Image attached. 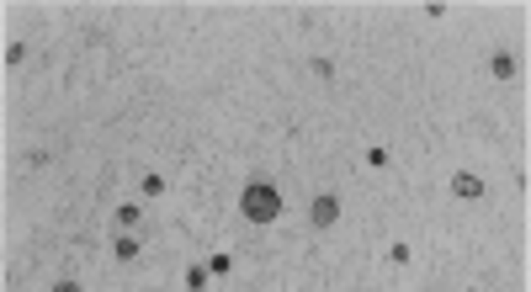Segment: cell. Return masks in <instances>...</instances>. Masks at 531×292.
<instances>
[{"mask_svg": "<svg viewBox=\"0 0 531 292\" xmlns=\"http://www.w3.org/2000/svg\"><path fill=\"white\" fill-rule=\"evenodd\" d=\"M186 292H208V266H191L186 271Z\"/></svg>", "mask_w": 531, "mask_h": 292, "instance_id": "cell-8", "label": "cell"}, {"mask_svg": "<svg viewBox=\"0 0 531 292\" xmlns=\"http://www.w3.org/2000/svg\"><path fill=\"white\" fill-rule=\"evenodd\" d=\"M16 64H27V43H6V70H16Z\"/></svg>", "mask_w": 531, "mask_h": 292, "instance_id": "cell-9", "label": "cell"}, {"mask_svg": "<svg viewBox=\"0 0 531 292\" xmlns=\"http://www.w3.org/2000/svg\"><path fill=\"white\" fill-rule=\"evenodd\" d=\"M489 75H494V80H505V85H510L515 75H521V64H515V53H510V48H500V53L489 59Z\"/></svg>", "mask_w": 531, "mask_h": 292, "instance_id": "cell-4", "label": "cell"}, {"mask_svg": "<svg viewBox=\"0 0 531 292\" xmlns=\"http://www.w3.org/2000/svg\"><path fill=\"white\" fill-rule=\"evenodd\" d=\"M139 202H122V207H117V223H122V229H133V223H139Z\"/></svg>", "mask_w": 531, "mask_h": 292, "instance_id": "cell-10", "label": "cell"}, {"mask_svg": "<svg viewBox=\"0 0 531 292\" xmlns=\"http://www.w3.org/2000/svg\"><path fill=\"white\" fill-rule=\"evenodd\" d=\"M240 212H245L250 223H277V218H281V192H277L271 181H250V186L240 192Z\"/></svg>", "mask_w": 531, "mask_h": 292, "instance_id": "cell-1", "label": "cell"}, {"mask_svg": "<svg viewBox=\"0 0 531 292\" xmlns=\"http://www.w3.org/2000/svg\"><path fill=\"white\" fill-rule=\"evenodd\" d=\"M309 223H313V229H335V223H340V197L319 192V197L309 202Z\"/></svg>", "mask_w": 531, "mask_h": 292, "instance_id": "cell-2", "label": "cell"}, {"mask_svg": "<svg viewBox=\"0 0 531 292\" xmlns=\"http://www.w3.org/2000/svg\"><path fill=\"white\" fill-rule=\"evenodd\" d=\"M139 186H144V197H160V192H165V175H154V171H149Z\"/></svg>", "mask_w": 531, "mask_h": 292, "instance_id": "cell-11", "label": "cell"}, {"mask_svg": "<svg viewBox=\"0 0 531 292\" xmlns=\"http://www.w3.org/2000/svg\"><path fill=\"white\" fill-rule=\"evenodd\" d=\"M309 70L319 75V80H335V59H309Z\"/></svg>", "mask_w": 531, "mask_h": 292, "instance_id": "cell-12", "label": "cell"}, {"mask_svg": "<svg viewBox=\"0 0 531 292\" xmlns=\"http://www.w3.org/2000/svg\"><path fill=\"white\" fill-rule=\"evenodd\" d=\"M367 165H372V171H388V165H393V154L382 149V144H372V149H367Z\"/></svg>", "mask_w": 531, "mask_h": 292, "instance_id": "cell-6", "label": "cell"}, {"mask_svg": "<svg viewBox=\"0 0 531 292\" xmlns=\"http://www.w3.org/2000/svg\"><path fill=\"white\" fill-rule=\"evenodd\" d=\"M229 271H234V261H229L223 250H218V255H208V276H229Z\"/></svg>", "mask_w": 531, "mask_h": 292, "instance_id": "cell-7", "label": "cell"}, {"mask_svg": "<svg viewBox=\"0 0 531 292\" xmlns=\"http://www.w3.org/2000/svg\"><path fill=\"white\" fill-rule=\"evenodd\" d=\"M451 197H462V202H478V197H483V181H478L473 171H457V175H451Z\"/></svg>", "mask_w": 531, "mask_h": 292, "instance_id": "cell-3", "label": "cell"}, {"mask_svg": "<svg viewBox=\"0 0 531 292\" xmlns=\"http://www.w3.org/2000/svg\"><path fill=\"white\" fill-rule=\"evenodd\" d=\"M139 250H144V239H139L133 229H122V234H117V244H112V255H117L122 266H128V261H139Z\"/></svg>", "mask_w": 531, "mask_h": 292, "instance_id": "cell-5", "label": "cell"}, {"mask_svg": "<svg viewBox=\"0 0 531 292\" xmlns=\"http://www.w3.org/2000/svg\"><path fill=\"white\" fill-rule=\"evenodd\" d=\"M473 292H478V287H473Z\"/></svg>", "mask_w": 531, "mask_h": 292, "instance_id": "cell-14", "label": "cell"}, {"mask_svg": "<svg viewBox=\"0 0 531 292\" xmlns=\"http://www.w3.org/2000/svg\"><path fill=\"white\" fill-rule=\"evenodd\" d=\"M53 292H80V282H70V276H64V282H53Z\"/></svg>", "mask_w": 531, "mask_h": 292, "instance_id": "cell-13", "label": "cell"}]
</instances>
